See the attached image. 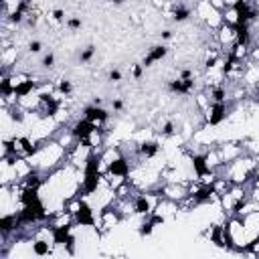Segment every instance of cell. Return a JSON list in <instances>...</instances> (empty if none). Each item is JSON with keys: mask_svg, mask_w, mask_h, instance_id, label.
Listing matches in <instances>:
<instances>
[{"mask_svg": "<svg viewBox=\"0 0 259 259\" xmlns=\"http://www.w3.org/2000/svg\"><path fill=\"white\" fill-rule=\"evenodd\" d=\"M229 115V107H227V101H212L208 105V109L204 111V121L208 125H219L227 119Z\"/></svg>", "mask_w": 259, "mask_h": 259, "instance_id": "1", "label": "cell"}, {"mask_svg": "<svg viewBox=\"0 0 259 259\" xmlns=\"http://www.w3.org/2000/svg\"><path fill=\"white\" fill-rule=\"evenodd\" d=\"M75 225H77V227H95V225H97L95 210H93V206H91L85 198L81 200V206H79V210L75 212Z\"/></svg>", "mask_w": 259, "mask_h": 259, "instance_id": "2", "label": "cell"}, {"mask_svg": "<svg viewBox=\"0 0 259 259\" xmlns=\"http://www.w3.org/2000/svg\"><path fill=\"white\" fill-rule=\"evenodd\" d=\"M109 111L105 109V107H101V105H85L83 107V117H87L89 121H93L97 127H103L107 121H109Z\"/></svg>", "mask_w": 259, "mask_h": 259, "instance_id": "3", "label": "cell"}, {"mask_svg": "<svg viewBox=\"0 0 259 259\" xmlns=\"http://www.w3.org/2000/svg\"><path fill=\"white\" fill-rule=\"evenodd\" d=\"M69 130H71V134L75 136L77 142H85V140L91 136V132L97 130V125H95L93 121H89L87 117H79V119L73 121V125H71Z\"/></svg>", "mask_w": 259, "mask_h": 259, "instance_id": "4", "label": "cell"}, {"mask_svg": "<svg viewBox=\"0 0 259 259\" xmlns=\"http://www.w3.org/2000/svg\"><path fill=\"white\" fill-rule=\"evenodd\" d=\"M168 47L166 45H154V47H150L148 49V53L144 55V59H142V65L148 69V67H152L154 63H160L166 55H168Z\"/></svg>", "mask_w": 259, "mask_h": 259, "instance_id": "5", "label": "cell"}, {"mask_svg": "<svg viewBox=\"0 0 259 259\" xmlns=\"http://www.w3.org/2000/svg\"><path fill=\"white\" fill-rule=\"evenodd\" d=\"M160 154V142L158 140H144L138 144V156L142 160H152Z\"/></svg>", "mask_w": 259, "mask_h": 259, "instance_id": "6", "label": "cell"}, {"mask_svg": "<svg viewBox=\"0 0 259 259\" xmlns=\"http://www.w3.org/2000/svg\"><path fill=\"white\" fill-rule=\"evenodd\" d=\"M73 237H75L73 235V225L53 227V243H55V247H65Z\"/></svg>", "mask_w": 259, "mask_h": 259, "instance_id": "7", "label": "cell"}, {"mask_svg": "<svg viewBox=\"0 0 259 259\" xmlns=\"http://www.w3.org/2000/svg\"><path fill=\"white\" fill-rule=\"evenodd\" d=\"M192 16V8L182 4V2H174L172 4V12H170V18L174 22H186L188 18Z\"/></svg>", "mask_w": 259, "mask_h": 259, "instance_id": "8", "label": "cell"}, {"mask_svg": "<svg viewBox=\"0 0 259 259\" xmlns=\"http://www.w3.org/2000/svg\"><path fill=\"white\" fill-rule=\"evenodd\" d=\"M206 237H208V241L214 245V247H221V249H227V245H225V235H223V225H210L208 227V231H206Z\"/></svg>", "mask_w": 259, "mask_h": 259, "instance_id": "9", "label": "cell"}, {"mask_svg": "<svg viewBox=\"0 0 259 259\" xmlns=\"http://www.w3.org/2000/svg\"><path fill=\"white\" fill-rule=\"evenodd\" d=\"M53 241L49 243L47 239H32V245H30V249H32V255H36V257H45V255H51L53 253Z\"/></svg>", "mask_w": 259, "mask_h": 259, "instance_id": "10", "label": "cell"}, {"mask_svg": "<svg viewBox=\"0 0 259 259\" xmlns=\"http://www.w3.org/2000/svg\"><path fill=\"white\" fill-rule=\"evenodd\" d=\"M154 223H152V219H150V214L148 217H144V221L138 225V233H140V237H150L152 233H154Z\"/></svg>", "mask_w": 259, "mask_h": 259, "instance_id": "11", "label": "cell"}, {"mask_svg": "<svg viewBox=\"0 0 259 259\" xmlns=\"http://www.w3.org/2000/svg\"><path fill=\"white\" fill-rule=\"evenodd\" d=\"M158 134H160L162 138H172V136H176V123H174V119H166V121L160 125Z\"/></svg>", "mask_w": 259, "mask_h": 259, "instance_id": "12", "label": "cell"}, {"mask_svg": "<svg viewBox=\"0 0 259 259\" xmlns=\"http://www.w3.org/2000/svg\"><path fill=\"white\" fill-rule=\"evenodd\" d=\"M57 93H59L61 97H69V95L73 93V83H71V79H59V83H57Z\"/></svg>", "mask_w": 259, "mask_h": 259, "instance_id": "13", "label": "cell"}, {"mask_svg": "<svg viewBox=\"0 0 259 259\" xmlns=\"http://www.w3.org/2000/svg\"><path fill=\"white\" fill-rule=\"evenodd\" d=\"M95 53H97V49L93 47V45H87L81 53H79V63H83V65H87L93 57H95Z\"/></svg>", "mask_w": 259, "mask_h": 259, "instance_id": "14", "label": "cell"}, {"mask_svg": "<svg viewBox=\"0 0 259 259\" xmlns=\"http://www.w3.org/2000/svg\"><path fill=\"white\" fill-rule=\"evenodd\" d=\"M65 26H67L71 32H75V30H81V26H83V20H81V16H69Z\"/></svg>", "mask_w": 259, "mask_h": 259, "instance_id": "15", "label": "cell"}, {"mask_svg": "<svg viewBox=\"0 0 259 259\" xmlns=\"http://www.w3.org/2000/svg\"><path fill=\"white\" fill-rule=\"evenodd\" d=\"M55 61H57V57H55V53H45L42 55V59H40V65L45 67V69H53L55 67Z\"/></svg>", "mask_w": 259, "mask_h": 259, "instance_id": "16", "label": "cell"}, {"mask_svg": "<svg viewBox=\"0 0 259 259\" xmlns=\"http://www.w3.org/2000/svg\"><path fill=\"white\" fill-rule=\"evenodd\" d=\"M144 71H146V67H144L142 63H134V65H130V75H132V79H140V77L144 75Z\"/></svg>", "mask_w": 259, "mask_h": 259, "instance_id": "17", "label": "cell"}, {"mask_svg": "<svg viewBox=\"0 0 259 259\" xmlns=\"http://www.w3.org/2000/svg\"><path fill=\"white\" fill-rule=\"evenodd\" d=\"M26 49H28L30 55H38V53L42 51V42H40L38 38H34V40H30V42L26 45Z\"/></svg>", "mask_w": 259, "mask_h": 259, "instance_id": "18", "label": "cell"}, {"mask_svg": "<svg viewBox=\"0 0 259 259\" xmlns=\"http://www.w3.org/2000/svg\"><path fill=\"white\" fill-rule=\"evenodd\" d=\"M107 79H109L111 83H119V81L123 79V73H121L119 69H111V71L107 73Z\"/></svg>", "mask_w": 259, "mask_h": 259, "instance_id": "19", "label": "cell"}, {"mask_svg": "<svg viewBox=\"0 0 259 259\" xmlns=\"http://www.w3.org/2000/svg\"><path fill=\"white\" fill-rule=\"evenodd\" d=\"M208 4H210L214 10H219V12L225 10V0H208Z\"/></svg>", "mask_w": 259, "mask_h": 259, "instance_id": "20", "label": "cell"}, {"mask_svg": "<svg viewBox=\"0 0 259 259\" xmlns=\"http://www.w3.org/2000/svg\"><path fill=\"white\" fill-rule=\"evenodd\" d=\"M172 36H174V32H172L170 28H164V30H160V38H162V40H170Z\"/></svg>", "mask_w": 259, "mask_h": 259, "instance_id": "21", "label": "cell"}, {"mask_svg": "<svg viewBox=\"0 0 259 259\" xmlns=\"http://www.w3.org/2000/svg\"><path fill=\"white\" fill-rule=\"evenodd\" d=\"M111 107H113L115 111H121V109H123V101H121L119 97H115V99L111 101Z\"/></svg>", "mask_w": 259, "mask_h": 259, "instance_id": "22", "label": "cell"}, {"mask_svg": "<svg viewBox=\"0 0 259 259\" xmlns=\"http://www.w3.org/2000/svg\"><path fill=\"white\" fill-rule=\"evenodd\" d=\"M109 2H113V4H117V6H119V4H123L125 0H109Z\"/></svg>", "mask_w": 259, "mask_h": 259, "instance_id": "23", "label": "cell"}]
</instances>
